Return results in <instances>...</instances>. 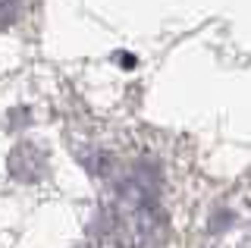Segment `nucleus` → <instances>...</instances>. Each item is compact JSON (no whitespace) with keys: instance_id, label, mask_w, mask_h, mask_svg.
Listing matches in <instances>:
<instances>
[{"instance_id":"obj_1","label":"nucleus","mask_w":251,"mask_h":248,"mask_svg":"<svg viewBox=\"0 0 251 248\" xmlns=\"http://www.w3.org/2000/svg\"><path fill=\"white\" fill-rule=\"evenodd\" d=\"M10 170L16 179H38V176L44 173V154L38 151V145H16L13 157H10Z\"/></svg>"},{"instance_id":"obj_2","label":"nucleus","mask_w":251,"mask_h":248,"mask_svg":"<svg viewBox=\"0 0 251 248\" xmlns=\"http://www.w3.org/2000/svg\"><path fill=\"white\" fill-rule=\"evenodd\" d=\"M19 16V0H0V25H10Z\"/></svg>"}]
</instances>
